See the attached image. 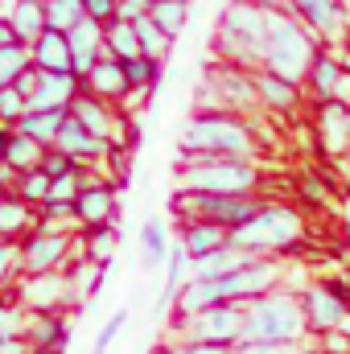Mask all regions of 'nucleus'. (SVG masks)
I'll use <instances>...</instances> for the list:
<instances>
[{"mask_svg":"<svg viewBox=\"0 0 350 354\" xmlns=\"http://www.w3.org/2000/svg\"><path fill=\"white\" fill-rule=\"evenodd\" d=\"M66 115H71V107H46V111H25L12 128L17 132H25V136H33L37 145H54V136H58V128L66 124Z\"/></svg>","mask_w":350,"mask_h":354,"instance_id":"nucleus-30","label":"nucleus"},{"mask_svg":"<svg viewBox=\"0 0 350 354\" xmlns=\"http://www.w3.org/2000/svg\"><path fill=\"white\" fill-rule=\"evenodd\" d=\"M317 140L326 153L350 157V103H342V99L317 103Z\"/></svg>","mask_w":350,"mask_h":354,"instance_id":"nucleus-19","label":"nucleus"},{"mask_svg":"<svg viewBox=\"0 0 350 354\" xmlns=\"http://www.w3.org/2000/svg\"><path fill=\"white\" fill-rule=\"evenodd\" d=\"M252 4H260V8H276V12H288V0H252Z\"/></svg>","mask_w":350,"mask_h":354,"instance_id":"nucleus-57","label":"nucleus"},{"mask_svg":"<svg viewBox=\"0 0 350 354\" xmlns=\"http://www.w3.org/2000/svg\"><path fill=\"white\" fill-rule=\"evenodd\" d=\"M260 210H264L260 194H194V189H177L174 194V214L181 223L206 218V223H219L227 231H239Z\"/></svg>","mask_w":350,"mask_h":354,"instance_id":"nucleus-7","label":"nucleus"},{"mask_svg":"<svg viewBox=\"0 0 350 354\" xmlns=\"http://www.w3.org/2000/svg\"><path fill=\"white\" fill-rule=\"evenodd\" d=\"M83 91L99 95V99H107V103H120V99L128 95L124 62H120V58H111V54H103V58L91 66L87 75H83Z\"/></svg>","mask_w":350,"mask_h":354,"instance_id":"nucleus-24","label":"nucleus"},{"mask_svg":"<svg viewBox=\"0 0 350 354\" xmlns=\"http://www.w3.org/2000/svg\"><path fill=\"white\" fill-rule=\"evenodd\" d=\"M42 169H46L50 177H62V174H75V169H79V161H75V157H66V153H58V149H46Z\"/></svg>","mask_w":350,"mask_h":354,"instance_id":"nucleus-50","label":"nucleus"},{"mask_svg":"<svg viewBox=\"0 0 350 354\" xmlns=\"http://www.w3.org/2000/svg\"><path fill=\"white\" fill-rule=\"evenodd\" d=\"M37 227V206H29L17 189H0V239H25Z\"/></svg>","mask_w":350,"mask_h":354,"instance_id":"nucleus-27","label":"nucleus"},{"mask_svg":"<svg viewBox=\"0 0 350 354\" xmlns=\"http://www.w3.org/2000/svg\"><path fill=\"white\" fill-rule=\"evenodd\" d=\"M347 218H350V202H347Z\"/></svg>","mask_w":350,"mask_h":354,"instance_id":"nucleus-61","label":"nucleus"},{"mask_svg":"<svg viewBox=\"0 0 350 354\" xmlns=\"http://www.w3.org/2000/svg\"><path fill=\"white\" fill-rule=\"evenodd\" d=\"M317 37L293 17V12H276L268 8V29H264V71L288 79V83H301L305 87V75H309V62L317 54Z\"/></svg>","mask_w":350,"mask_h":354,"instance_id":"nucleus-2","label":"nucleus"},{"mask_svg":"<svg viewBox=\"0 0 350 354\" xmlns=\"http://www.w3.org/2000/svg\"><path fill=\"white\" fill-rule=\"evenodd\" d=\"M260 165L239 157H206L181 153L177 157V185L194 194H260Z\"/></svg>","mask_w":350,"mask_h":354,"instance_id":"nucleus-3","label":"nucleus"},{"mask_svg":"<svg viewBox=\"0 0 350 354\" xmlns=\"http://www.w3.org/2000/svg\"><path fill=\"white\" fill-rule=\"evenodd\" d=\"M83 174H87V165H79L75 174L54 177V185H50V198H46V202H79V194H83ZM46 202H42V206H46Z\"/></svg>","mask_w":350,"mask_h":354,"instance_id":"nucleus-42","label":"nucleus"},{"mask_svg":"<svg viewBox=\"0 0 350 354\" xmlns=\"http://www.w3.org/2000/svg\"><path fill=\"white\" fill-rule=\"evenodd\" d=\"M25 66H29V46H21V41L17 46H4L0 50V87H8Z\"/></svg>","mask_w":350,"mask_h":354,"instance_id":"nucleus-44","label":"nucleus"},{"mask_svg":"<svg viewBox=\"0 0 350 354\" xmlns=\"http://www.w3.org/2000/svg\"><path fill=\"white\" fill-rule=\"evenodd\" d=\"M37 79H42V71H37V66H33V62H29V66H25V71H21V75H17V79H12V87L21 91V95H25V99H33V91H37Z\"/></svg>","mask_w":350,"mask_h":354,"instance_id":"nucleus-53","label":"nucleus"},{"mask_svg":"<svg viewBox=\"0 0 350 354\" xmlns=\"http://www.w3.org/2000/svg\"><path fill=\"white\" fill-rule=\"evenodd\" d=\"M42 157H46V145H37L33 136H25V132H17V128L8 132V140H4V149H0V161H4L8 169H17V174L37 169Z\"/></svg>","mask_w":350,"mask_h":354,"instance_id":"nucleus-31","label":"nucleus"},{"mask_svg":"<svg viewBox=\"0 0 350 354\" xmlns=\"http://www.w3.org/2000/svg\"><path fill=\"white\" fill-rule=\"evenodd\" d=\"M227 354H313L305 342H235Z\"/></svg>","mask_w":350,"mask_h":354,"instance_id":"nucleus-46","label":"nucleus"},{"mask_svg":"<svg viewBox=\"0 0 350 354\" xmlns=\"http://www.w3.org/2000/svg\"><path fill=\"white\" fill-rule=\"evenodd\" d=\"M190 280V256H185V248L174 243L169 248V260H165V280H161V297H157V309H169L177 297V288Z\"/></svg>","mask_w":350,"mask_h":354,"instance_id":"nucleus-35","label":"nucleus"},{"mask_svg":"<svg viewBox=\"0 0 350 354\" xmlns=\"http://www.w3.org/2000/svg\"><path fill=\"white\" fill-rule=\"evenodd\" d=\"M83 17H87L83 12V0H46V29L71 33Z\"/></svg>","mask_w":350,"mask_h":354,"instance_id":"nucleus-39","label":"nucleus"},{"mask_svg":"<svg viewBox=\"0 0 350 354\" xmlns=\"http://www.w3.org/2000/svg\"><path fill=\"white\" fill-rule=\"evenodd\" d=\"M149 17H153V25H161L169 37H177V33L185 29V21H190V0H153V4H149Z\"/></svg>","mask_w":350,"mask_h":354,"instance_id":"nucleus-38","label":"nucleus"},{"mask_svg":"<svg viewBox=\"0 0 350 354\" xmlns=\"http://www.w3.org/2000/svg\"><path fill=\"white\" fill-rule=\"evenodd\" d=\"M29 62L37 71H71V41L58 29H46L33 46H29Z\"/></svg>","mask_w":350,"mask_h":354,"instance_id":"nucleus-29","label":"nucleus"},{"mask_svg":"<svg viewBox=\"0 0 350 354\" xmlns=\"http://www.w3.org/2000/svg\"><path fill=\"white\" fill-rule=\"evenodd\" d=\"M8 132H12V128H8V124H0V149H4V140H8Z\"/></svg>","mask_w":350,"mask_h":354,"instance_id":"nucleus-58","label":"nucleus"},{"mask_svg":"<svg viewBox=\"0 0 350 354\" xmlns=\"http://www.w3.org/2000/svg\"><path fill=\"white\" fill-rule=\"evenodd\" d=\"M25 342H29V354L33 351H62L66 346V322H62V313H33V309H25V334H21Z\"/></svg>","mask_w":350,"mask_h":354,"instance_id":"nucleus-23","label":"nucleus"},{"mask_svg":"<svg viewBox=\"0 0 350 354\" xmlns=\"http://www.w3.org/2000/svg\"><path fill=\"white\" fill-rule=\"evenodd\" d=\"M181 153L256 161V157H260V136H256V128L248 124V115L198 107V111L185 120V128H181Z\"/></svg>","mask_w":350,"mask_h":354,"instance_id":"nucleus-1","label":"nucleus"},{"mask_svg":"<svg viewBox=\"0 0 350 354\" xmlns=\"http://www.w3.org/2000/svg\"><path fill=\"white\" fill-rule=\"evenodd\" d=\"M116 252H120V231H116V223L79 231V256H83V260H91V264H111Z\"/></svg>","mask_w":350,"mask_h":354,"instance_id":"nucleus-32","label":"nucleus"},{"mask_svg":"<svg viewBox=\"0 0 350 354\" xmlns=\"http://www.w3.org/2000/svg\"><path fill=\"white\" fill-rule=\"evenodd\" d=\"M4 297H8V292H4V288H0V301H4Z\"/></svg>","mask_w":350,"mask_h":354,"instance_id":"nucleus-60","label":"nucleus"},{"mask_svg":"<svg viewBox=\"0 0 350 354\" xmlns=\"http://www.w3.org/2000/svg\"><path fill=\"white\" fill-rule=\"evenodd\" d=\"M83 91V79L75 71H42L37 91L29 99V111H46V107H71L75 95Z\"/></svg>","mask_w":350,"mask_h":354,"instance_id":"nucleus-20","label":"nucleus"},{"mask_svg":"<svg viewBox=\"0 0 350 354\" xmlns=\"http://www.w3.org/2000/svg\"><path fill=\"white\" fill-rule=\"evenodd\" d=\"M71 115L87 128L95 140H107V145H128V140H132L128 120H124L120 111H111V103L99 99V95H91V91H79V95H75Z\"/></svg>","mask_w":350,"mask_h":354,"instance_id":"nucleus-13","label":"nucleus"},{"mask_svg":"<svg viewBox=\"0 0 350 354\" xmlns=\"http://www.w3.org/2000/svg\"><path fill=\"white\" fill-rule=\"evenodd\" d=\"M288 12L322 46H342V41H350V0H288Z\"/></svg>","mask_w":350,"mask_h":354,"instance_id":"nucleus-12","label":"nucleus"},{"mask_svg":"<svg viewBox=\"0 0 350 354\" xmlns=\"http://www.w3.org/2000/svg\"><path fill=\"white\" fill-rule=\"evenodd\" d=\"M161 66L165 62H153V58H128L124 62V79H128V91H140V95H153L157 83H161Z\"/></svg>","mask_w":350,"mask_h":354,"instance_id":"nucleus-36","label":"nucleus"},{"mask_svg":"<svg viewBox=\"0 0 350 354\" xmlns=\"http://www.w3.org/2000/svg\"><path fill=\"white\" fill-rule=\"evenodd\" d=\"M136 37H140V54H145V58H153V62H165V58H169V50H174V37H169L161 25H153V17L136 21Z\"/></svg>","mask_w":350,"mask_h":354,"instance_id":"nucleus-37","label":"nucleus"},{"mask_svg":"<svg viewBox=\"0 0 350 354\" xmlns=\"http://www.w3.org/2000/svg\"><path fill=\"white\" fill-rule=\"evenodd\" d=\"M21 280V239H0V288Z\"/></svg>","mask_w":350,"mask_h":354,"instance_id":"nucleus-45","label":"nucleus"},{"mask_svg":"<svg viewBox=\"0 0 350 354\" xmlns=\"http://www.w3.org/2000/svg\"><path fill=\"white\" fill-rule=\"evenodd\" d=\"M25 111H29V99H25L21 91L12 87V83H8V87H0V124H8V128H12Z\"/></svg>","mask_w":350,"mask_h":354,"instance_id":"nucleus-48","label":"nucleus"},{"mask_svg":"<svg viewBox=\"0 0 350 354\" xmlns=\"http://www.w3.org/2000/svg\"><path fill=\"white\" fill-rule=\"evenodd\" d=\"M206 284H210V301H214V305H219V301H239V305H248V301H256L264 292L280 288V264H276V260H252V264H243L239 272L214 276V280H206Z\"/></svg>","mask_w":350,"mask_h":354,"instance_id":"nucleus-11","label":"nucleus"},{"mask_svg":"<svg viewBox=\"0 0 350 354\" xmlns=\"http://www.w3.org/2000/svg\"><path fill=\"white\" fill-rule=\"evenodd\" d=\"M0 354H29V342L25 338H4L0 342Z\"/></svg>","mask_w":350,"mask_h":354,"instance_id":"nucleus-54","label":"nucleus"},{"mask_svg":"<svg viewBox=\"0 0 350 354\" xmlns=\"http://www.w3.org/2000/svg\"><path fill=\"white\" fill-rule=\"evenodd\" d=\"M305 309L301 292L272 288L243 305V342H305Z\"/></svg>","mask_w":350,"mask_h":354,"instance_id":"nucleus-5","label":"nucleus"},{"mask_svg":"<svg viewBox=\"0 0 350 354\" xmlns=\"http://www.w3.org/2000/svg\"><path fill=\"white\" fill-rule=\"evenodd\" d=\"M103 272H107V264H91V260H83V264L75 268V276H71L75 301H95V297H99V288H103Z\"/></svg>","mask_w":350,"mask_h":354,"instance_id":"nucleus-40","label":"nucleus"},{"mask_svg":"<svg viewBox=\"0 0 350 354\" xmlns=\"http://www.w3.org/2000/svg\"><path fill=\"white\" fill-rule=\"evenodd\" d=\"M301 235H305L301 210H293V206H284V202H264V210L252 223H243L239 231H231V243L243 248V252L256 256V260H276L280 252L297 248Z\"/></svg>","mask_w":350,"mask_h":354,"instance_id":"nucleus-6","label":"nucleus"},{"mask_svg":"<svg viewBox=\"0 0 350 354\" xmlns=\"http://www.w3.org/2000/svg\"><path fill=\"white\" fill-rule=\"evenodd\" d=\"M169 231H165V218H145L140 227V260L145 268H161L169 260Z\"/></svg>","mask_w":350,"mask_h":354,"instance_id":"nucleus-33","label":"nucleus"},{"mask_svg":"<svg viewBox=\"0 0 350 354\" xmlns=\"http://www.w3.org/2000/svg\"><path fill=\"white\" fill-rule=\"evenodd\" d=\"M128 317H132L128 309H116V313L103 322V330L95 334V346H91V354H111L116 338H120V334H124V326H128Z\"/></svg>","mask_w":350,"mask_h":354,"instance_id":"nucleus-43","label":"nucleus"},{"mask_svg":"<svg viewBox=\"0 0 350 354\" xmlns=\"http://www.w3.org/2000/svg\"><path fill=\"white\" fill-rule=\"evenodd\" d=\"M264 29H268V8L252 0H231L219 29H214V50L219 62L243 66V71H260L264 66Z\"/></svg>","mask_w":350,"mask_h":354,"instance_id":"nucleus-4","label":"nucleus"},{"mask_svg":"<svg viewBox=\"0 0 350 354\" xmlns=\"http://www.w3.org/2000/svg\"><path fill=\"white\" fill-rule=\"evenodd\" d=\"M338 161H342V169H347V177H350V157H338Z\"/></svg>","mask_w":350,"mask_h":354,"instance_id":"nucleus-59","label":"nucleus"},{"mask_svg":"<svg viewBox=\"0 0 350 354\" xmlns=\"http://www.w3.org/2000/svg\"><path fill=\"white\" fill-rule=\"evenodd\" d=\"M75 214H79V227H83V231L116 223V214H120L116 185H111V181H99V177L87 181V185H83V194H79V202H75Z\"/></svg>","mask_w":350,"mask_h":354,"instance_id":"nucleus-17","label":"nucleus"},{"mask_svg":"<svg viewBox=\"0 0 350 354\" xmlns=\"http://www.w3.org/2000/svg\"><path fill=\"white\" fill-rule=\"evenodd\" d=\"M42 4H46V0H42Z\"/></svg>","mask_w":350,"mask_h":354,"instance_id":"nucleus-62","label":"nucleus"},{"mask_svg":"<svg viewBox=\"0 0 350 354\" xmlns=\"http://www.w3.org/2000/svg\"><path fill=\"white\" fill-rule=\"evenodd\" d=\"M174 342H214V346H235L243 342V305L239 301H219L210 309H198L190 317L169 322Z\"/></svg>","mask_w":350,"mask_h":354,"instance_id":"nucleus-8","label":"nucleus"},{"mask_svg":"<svg viewBox=\"0 0 350 354\" xmlns=\"http://www.w3.org/2000/svg\"><path fill=\"white\" fill-rule=\"evenodd\" d=\"M50 149H58V153H66V157H75L79 165H103L107 161V153H111V145L107 140H95L87 128L75 120V115H66V124L58 128V136H54V145Z\"/></svg>","mask_w":350,"mask_h":354,"instance_id":"nucleus-18","label":"nucleus"},{"mask_svg":"<svg viewBox=\"0 0 350 354\" xmlns=\"http://www.w3.org/2000/svg\"><path fill=\"white\" fill-rule=\"evenodd\" d=\"M177 243L185 248L190 260H202V256L219 252L223 243H231V231L219 227V223H206V218H190V223H181V239Z\"/></svg>","mask_w":350,"mask_h":354,"instance_id":"nucleus-26","label":"nucleus"},{"mask_svg":"<svg viewBox=\"0 0 350 354\" xmlns=\"http://www.w3.org/2000/svg\"><path fill=\"white\" fill-rule=\"evenodd\" d=\"M17 301L33 313H58L62 305L75 301V288H71V276L66 272H46V276H21V288H17Z\"/></svg>","mask_w":350,"mask_h":354,"instance_id":"nucleus-15","label":"nucleus"},{"mask_svg":"<svg viewBox=\"0 0 350 354\" xmlns=\"http://www.w3.org/2000/svg\"><path fill=\"white\" fill-rule=\"evenodd\" d=\"M231 346H214V342H161L157 354H227Z\"/></svg>","mask_w":350,"mask_h":354,"instance_id":"nucleus-49","label":"nucleus"},{"mask_svg":"<svg viewBox=\"0 0 350 354\" xmlns=\"http://www.w3.org/2000/svg\"><path fill=\"white\" fill-rule=\"evenodd\" d=\"M252 79H256V95H260L264 111L288 115V111L301 107V83H288V79H280V75H272V71H264V66L252 71Z\"/></svg>","mask_w":350,"mask_h":354,"instance_id":"nucleus-21","label":"nucleus"},{"mask_svg":"<svg viewBox=\"0 0 350 354\" xmlns=\"http://www.w3.org/2000/svg\"><path fill=\"white\" fill-rule=\"evenodd\" d=\"M198 107L235 111V115L264 111L260 95H256V79H252V71L231 66V62H219V66L206 71V79H202V95H198Z\"/></svg>","mask_w":350,"mask_h":354,"instance_id":"nucleus-9","label":"nucleus"},{"mask_svg":"<svg viewBox=\"0 0 350 354\" xmlns=\"http://www.w3.org/2000/svg\"><path fill=\"white\" fill-rule=\"evenodd\" d=\"M66 41H71V71L83 79L91 66L103 58V25L91 21V17H83V21L66 33Z\"/></svg>","mask_w":350,"mask_h":354,"instance_id":"nucleus-22","label":"nucleus"},{"mask_svg":"<svg viewBox=\"0 0 350 354\" xmlns=\"http://www.w3.org/2000/svg\"><path fill=\"white\" fill-rule=\"evenodd\" d=\"M50 185H54V177H50L46 169H42V165H37V169L21 174V181H17V194H21L29 206H42V202L50 198Z\"/></svg>","mask_w":350,"mask_h":354,"instance_id":"nucleus-41","label":"nucleus"},{"mask_svg":"<svg viewBox=\"0 0 350 354\" xmlns=\"http://www.w3.org/2000/svg\"><path fill=\"white\" fill-rule=\"evenodd\" d=\"M25 334V309H21V301H0V342L4 338H21Z\"/></svg>","mask_w":350,"mask_h":354,"instance_id":"nucleus-47","label":"nucleus"},{"mask_svg":"<svg viewBox=\"0 0 350 354\" xmlns=\"http://www.w3.org/2000/svg\"><path fill=\"white\" fill-rule=\"evenodd\" d=\"M103 54L128 62V58H140V37H136V25L128 21H107L103 25Z\"/></svg>","mask_w":350,"mask_h":354,"instance_id":"nucleus-34","label":"nucleus"},{"mask_svg":"<svg viewBox=\"0 0 350 354\" xmlns=\"http://www.w3.org/2000/svg\"><path fill=\"white\" fill-rule=\"evenodd\" d=\"M79 252V235L62 231H42L33 227L21 239V276H46V272H66Z\"/></svg>","mask_w":350,"mask_h":354,"instance_id":"nucleus-10","label":"nucleus"},{"mask_svg":"<svg viewBox=\"0 0 350 354\" xmlns=\"http://www.w3.org/2000/svg\"><path fill=\"white\" fill-rule=\"evenodd\" d=\"M305 194H309V198H317V202H330V189H326V185H313V181H305Z\"/></svg>","mask_w":350,"mask_h":354,"instance_id":"nucleus-55","label":"nucleus"},{"mask_svg":"<svg viewBox=\"0 0 350 354\" xmlns=\"http://www.w3.org/2000/svg\"><path fill=\"white\" fill-rule=\"evenodd\" d=\"M83 12H87L91 21L107 25V21H116V0H83Z\"/></svg>","mask_w":350,"mask_h":354,"instance_id":"nucleus-52","label":"nucleus"},{"mask_svg":"<svg viewBox=\"0 0 350 354\" xmlns=\"http://www.w3.org/2000/svg\"><path fill=\"white\" fill-rule=\"evenodd\" d=\"M4 46H17V37H12V29H8V21L0 17V50H4Z\"/></svg>","mask_w":350,"mask_h":354,"instance_id":"nucleus-56","label":"nucleus"},{"mask_svg":"<svg viewBox=\"0 0 350 354\" xmlns=\"http://www.w3.org/2000/svg\"><path fill=\"white\" fill-rule=\"evenodd\" d=\"M301 309L309 334H338L350 326V305L330 288V284H305L301 288Z\"/></svg>","mask_w":350,"mask_h":354,"instance_id":"nucleus-14","label":"nucleus"},{"mask_svg":"<svg viewBox=\"0 0 350 354\" xmlns=\"http://www.w3.org/2000/svg\"><path fill=\"white\" fill-rule=\"evenodd\" d=\"M256 256H248L243 248H235V243H223L219 252H210V256H202V260H190V276L194 280H214V276H231V272H239L243 264H252Z\"/></svg>","mask_w":350,"mask_h":354,"instance_id":"nucleus-28","label":"nucleus"},{"mask_svg":"<svg viewBox=\"0 0 350 354\" xmlns=\"http://www.w3.org/2000/svg\"><path fill=\"white\" fill-rule=\"evenodd\" d=\"M305 87H309V95H313L317 103H326V99H342V103H347L350 71L338 62V54H334L330 46H317V54H313V62H309V75H305Z\"/></svg>","mask_w":350,"mask_h":354,"instance_id":"nucleus-16","label":"nucleus"},{"mask_svg":"<svg viewBox=\"0 0 350 354\" xmlns=\"http://www.w3.org/2000/svg\"><path fill=\"white\" fill-rule=\"evenodd\" d=\"M0 17L8 21V29L21 46H33L46 33V4L42 0H8V8Z\"/></svg>","mask_w":350,"mask_h":354,"instance_id":"nucleus-25","label":"nucleus"},{"mask_svg":"<svg viewBox=\"0 0 350 354\" xmlns=\"http://www.w3.org/2000/svg\"><path fill=\"white\" fill-rule=\"evenodd\" d=\"M149 4H153V0H116V21L136 25V21H145V17H149Z\"/></svg>","mask_w":350,"mask_h":354,"instance_id":"nucleus-51","label":"nucleus"}]
</instances>
